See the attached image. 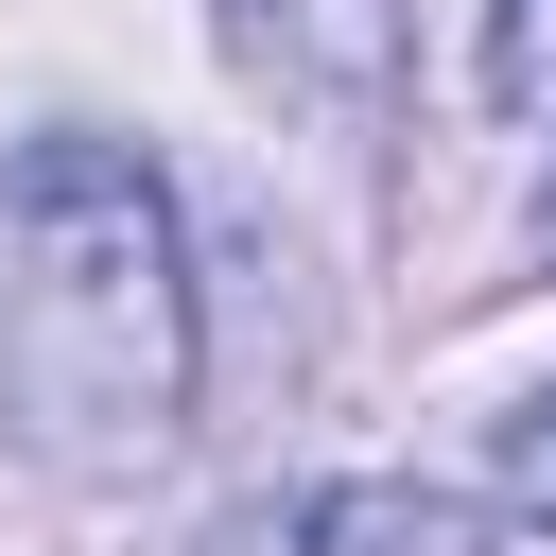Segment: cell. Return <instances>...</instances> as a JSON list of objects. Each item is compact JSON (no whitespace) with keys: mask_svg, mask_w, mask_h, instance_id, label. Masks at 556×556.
I'll return each instance as SVG.
<instances>
[{"mask_svg":"<svg viewBox=\"0 0 556 556\" xmlns=\"http://www.w3.org/2000/svg\"><path fill=\"white\" fill-rule=\"evenodd\" d=\"M208 382V295H191V208L139 139L52 122L0 156V434L70 486H139L191 434Z\"/></svg>","mask_w":556,"mask_h":556,"instance_id":"6da1fadb","label":"cell"},{"mask_svg":"<svg viewBox=\"0 0 556 556\" xmlns=\"http://www.w3.org/2000/svg\"><path fill=\"white\" fill-rule=\"evenodd\" d=\"M208 556H486V504L365 469V486H278V504H243Z\"/></svg>","mask_w":556,"mask_h":556,"instance_id":"7a4b0ae2","label":"cell"},{"mask_svg":"<svg viewBox=\"0 0 556 556\" xmlns=\"http://www.w3.org/2000/svg\"><path fill=\"white\" fill-rule=\"evenodd\" d=\"M539 243H556V191H539Z\"/></svg>","mask_w":556,"mask_h":556,"instance_id":"8992f818","label":"cell"},{"mask_svg":"<svg viewBox=\"0 0 556 556\" xmlns=\"http://www.w3.org/2000/svg\"><path fill=\"white\" fill-rule=\"evenodd\" d=\"M486 469H504V504H521V521H556V382H521V400H504Z\"/></svg>","mask_w":556,"mask_h":556,"instance_id":"5b68a950","label":"cell"},{"mask_svg":"<svg viewBox=\"0 0 556 556\" xmlns=\"http://www.w3.org/2000/svg\"><path fill=\"white\" fill-rule=\"evenodd\" d=\"M226 52L278 87V104H382L400 87V0H226Z\"/></svg>","mask_w":556,"mask_h":556,"instance_id":"3957f363","label":"cell"},{"mask_svg":"<svg viewBox=\"0 0 556 556\" xmlns=\"http://www.w3.org/2000/svg\"><path fill=\"white\" fill-rule=\"evenodd\" d=\"M486 104L556 122V0H486Z\"/></svg>","mask_w":556,"mask_h":556,"instance_id":"277c9868","label":"cell"}]
</instances>
